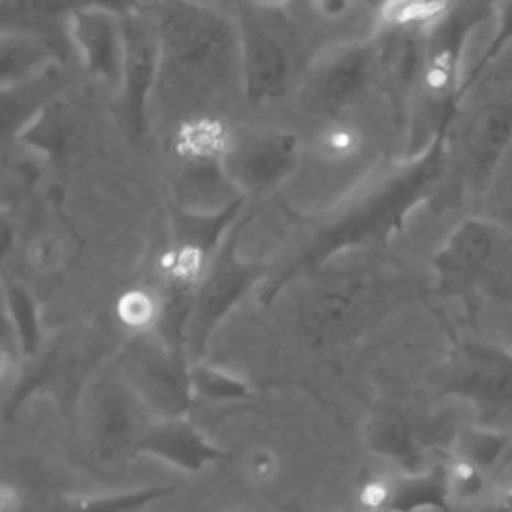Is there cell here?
Masks as SVG:
<instances>
[{
    "label": "cell",
    "instance_id": "cell-20",
    "mask_svg": "<svg viewBox=\"0 0 512 512\" xmlns=\"http://www.w3.org/2000/svg\"><path fill=\"white\" fill-rule=\"evenodd\" d=\"M42 58V48L28 38H0V82L22 76Z\"/></svg>",
    "mask_w": 512,
    "mask_h": 512
},
{
    "label": "cell",
    "instance_id": "cell-22",
    "mask_svg": "<svg viewBox=\"0 0 512 512\" xmlns=\"http://www.w3.org/2000/svg\"><path fill=\"white\" fill-rule=\"evenodd\" d=\"M12 242V226H10V220L6 216H0V266H2V260L8 252V246Z\"/></svg>",
    "mask_w": 512,
    "mask_h": 512
},
{
    "label": "cell",
    "instance_id": "cell-6",
    "mask_svg": "<svg viewBox=\"0 0 512 512\" xmlns=\"http://www.w3.org/2000/svg\"><path fill=\"white\" fill-rule=\"evenodd\" d=\"M512 142V96H490L476 104L456 130L450 128L448 160L462 182L480 192L498 170Z\"/></svg>",
    "mask_w": 512,
    "mask_h": 512
},
{
    "label": "cell",
    "instance_id": "cell-12",
    "mask_svg": "<svg viewBox=\"0 0 512 512\" xmlns=\"http://www.w3.org/2000/svg\"><path fill=\"white\" fill-rule=\"evenodd\" d=\"M138 450L148 452L172 466L184 470H198L210 462L224 458V452L206 440L182 416H166L152 424L136 442Z\"/></svg>",
    "mask_w": 512,
    "mask_h": 512
},
{
    "label": "cell",
    "instance_id": "cell-28",
    "mask_svg": "<svg viewBox=\"0 0 512 512\" xmlns=\"http://www.w3.org/2000/svg\"><path fill=\"white\" fill-rule=\"evenodd\" d=\"M248 512H254V510H248Z\"/></svg>",
    "mask_w": 512,
    "mask_h": 512
},
{
    "label": "cell",
    "instance_id": "cell-26",
    "mask_svg": "<svg viewBox=\"0 0 512 512\" xmlns=\"http://www.w3.org/2000/svg\"><path fill=\"white\" fill-rule=\"evenodd\" d=\"M508 432H510V436H512V420H510V424H508V428H506Z\"/></svg>",
    "mask_w": 512,
    "mask_h": 512
},
{
    "label": "cell",
    "instance_id": "cell-11",
    "mask_svg": "<svg viewBox=\"0 0 512 512\" xmlns=\"http://www.w3.org/2000/svg\"><path fill=\"white\" fill-rule=\"evenodd\" d=\"M250 278V268L236 262L232 252V240H228L226 248L216 256L212 270L204 276L196 292L184 336V348H188L190 354H200L214 326L248 288Z\"/></svg>",
    "mask_w": 512,
    "mask_h": 512
},
{
    "label": "cell",
    "instance_id": "cell-9",
    "mask_svg": "<svg viewBox=\"0 0 512 512\" xmlns=\"http://www.w3.org/2000/svg\"><path fill=\"white\" fill-rule=\"evenodd\" d=\"M400 300L378 278L350 280L322 294L312 310V326L322 342H346L382 322Z\"/></svg>",
    "mask_w": 512,
    "mask_h": 512
},
{
    "label": "cell",
    "instance_id": "cell-16",
    "mask_svg": "<svg viewBox=\"0 0 512 512\" xmlns=\"http://www.w3.org/2000/svg\"><path fill=\"white\" fill-rule=\"evenodd\" d=\"M454 0H382L380 24L386 30H414L430 26Z\"/></svg>",
    "mask_w": 512,
    "mask_h": 512
},
{
    "label": "cell",
    "instance_id": "cell-13",
    "mask_svg": "<svg viewBox=\"0 0 512 512\" xmlns=\"http://www.w3.org/2000/svg\"><path fill=\"white\" fill-rule=\"evenodd\" d=\"M172 486H148L122 494L98 496H56L46 500H26L10 488L0 486V512H134L146 504L168 496Z\"/></svg>",
    "mask_w": 512,
    "mask_h": 512
},
{
    "label": "cell",
    "instance_id": "cell-14",
    "mask_svg": "<svg viewBox=\"0 0 512 512\" xmlns=\"http://www.w3.org/2000/svg\"><path fill=\"white\" fill-rule=\"evenodd\" d=\"M70 30L80 44L88 64L106 78L120 76L126 52L122 48V30L116 22L98 10L80 12L70 20Z\"/></svg>",
    "mask_w": 512,
    "mask_h": 512
},
{
    "label": "cell",
    "instance_id": "cell-7",
    "mask_svg": "<svg viewBox=\"0 0 512 512\" xmlns=\"http://www.w3.org/2000/svg\"><path fill=\"white\" fill-rule=\"evenodd\" d=\"M378 48L370 40L346 42L318 60L302 88V106L314 114L338 116L358 104L380 72Z\"/></svg>",
    "mask_w": 512,
    "mask_h": 512
},
{
    "label": "cell",
    "instance_id": "cell-3",
    "mask_svg": "<svg viewBox=\"0 0 512 512\" xmlns=\"http://www.w3.org/2000/svg\"><path fill=\"white\" fill-rule=\"evenodd\" d=\"M436 396L466 402L480 426L506 430L512 420V350L482 342L454 340L428 374Z\"/></svg>",
    "mask_w": 512,
    "mask_h": 512
},
{
    "label": "cell",
    "instance_id": "cell-25",
    "mask_svg": "<svg viewBox=\"0 0 512 512\" xmlns=\"http://www.w3.org/2000/svg\"><path fill=\"white\" fill-rule=\"evenodd\" d=\"M258 2L266 8H278V6H284L288 0H258Z\"/></svg>",
    "mask_w": 512,
    "mask_h": 512
},
{
    "label": "cell",
    "instance_id": "cell-2",
    "mask_svg": "<svg viewBox=\"0 0 512 512\" xmlns=\"http://www.w3.org/2000/svg\"><path fill=\"white\" fill-rule=\"evenodd\" d=\"M432 270L436 290L446 298L512 302V232L492 216L464 218L442 240Z\"/></svg>",
    "mask_w": 512,
    "mask_h": 512
},
{
    "label": "cell",
    "instance_id": "cell-15",
    "mask_svg": "<svg viewBox=\"0 0 512 512\" xmlns=\"http://www.w3.org/2000/svg\"><path fill=\"white\" fill-rule=\"evenodd\" d=\"M452 454H458L486 474L492 480L512 466V436L508 430L490 428V426H462L452 444Z\"/></svg>",
    "mask_w": 512,
    "mask_h": 512
},
{
    "label": "cell",
    "instance_id": "cell-24",
    "mask_svg": "<svg viewBox=\"0 0 512 512\" xmlns=\"http://www.w3.org/2000/svg\"><path fill=\"white\" fill-rule=\"evenodd\" d=\"M460 512H502V510H498V508H494L492 504H488L486 500L484 502H480V504H476V506H470V508H458ZM456 512V510H454Z\"/></svg>",
    "mask_w": 512,
    "mask_h": 512
},
{
    "label": "cell",
    "instance_id": "cell-4",
    "mask_svg": "<svg viewBox=\"0 0 512 512\" xmlns=\"http://www.w3.org/2000/svg\"><path fill=\"white\" fill-rule=\"evenodd\" d=\"M460 426L454 412L430 410L406 398L376 400L366 418V446L392 470L418 472L444 462Z\"/></svg>",
    "mask_w": 512,
    "mask_h": 512
},
{
    "label": "cell",
    "instance_id": "cell-18",
    "mask_svg": "<svg viewBox=\"0 0 512 512\" xmlns=\"http://www.w3.org/2000/svg\"><path fill=\"white\" fill-rule=\"evenodd\" d=\"M190 390L192 394L206 398V400H248L252 398V388L236 378L234 374L214 368L196 364L190 368Z\"/></svg>",
    "mask_w": 512,
    "mask_h": 512
},
{
    "label": "cell",
    "instance_id": "cell-5",
    "mask_svg": "<svg viewBox=\"0 0 512 512\" xmlns=\"http://www.w3.org/2000/svg\"><path fill=\"white\" fill-rule=\"evenodd\" d=\"M498 0H454L426 26L420 80L438 126L452 124L462 96V60L474 32L496 18Z\"/></svg>",
    "mask_w": 512,
    "mask_h": 512
},
{
    "label": "cell",
    "instance_id": "cell-21",
    "mask_svg": "<svg viewBox=\"0 0 512 512\" xmlns=\"http://www.w3.org/2000/svg\"><path fill=\"white\" fill-rule=\"evenodd\" d=\"M310 2H312L314 10L326 20L344 18L354 4V0H310Z\"/></svg>",
    "mask_w": 512,
    "mask_h": 512
},
{
    "label": "cell",
    "instance_id": "cell-10",
    "mask_svg": "<svg viewBox=\"0 0 512 512\" xmlns=\"http://www.w3.org/2000/svg\"><path fill=\"white\" fill-rule=\"evenodd\" d=\"M360 512H452L444 462L418 472L368 474L356 488Z\"/></svg>",
    "mask_w": 512,
    "mask_h": 512
},
{
    "label": "cell",
    "instance_id": "cell-19",
    "mask_svg": "<svg viewBox=\"0 0 512 512\" xmlns=\"http://www.w3.org/2000/svg\"><path fill=\"white\" fill-rule=\"evenodd\" d=\"M8 310L14 324L16 338L20 340L22 354H34L38 348V328L34 302L22 288H12L8 294Z\"/></svg>",
    "mask_w": 512,
    "mask_h": 512
},
{
    "label": "cell",
    "instance_id": "cell-1",
    "mask_svg": "<svg viewBox=\"0 0 512 512\" xmlns=\"http://www.w3.org/2000/svg\"><path fill=\"white\" fill-rule=\"evenodd\" d=\"M452 124L438 126L410 160L388 170L336 218L306 256V266L344 250L374 246L400 232L410 214L434 192L448 166Z\"/></svg>",
    "mask_w": 512,
    "mask_h": 512
},
{
    "label": "cell",
    "instance_id": "cell-23",
    "mask_svg": "<svg viewBox=\"0 0 512 512\" xmlns=\"http://www.w3.org/2000/svg\"><path fill=\"white\" fill-rule=\"evenodd\" d=\"M490 216H492L496 222H500L504 228H508V230L512 232V204L502 206V208H496Z\"/></svg>",
    "mask_w": 512,
    "mask_h": 512
},
{
    "label": "cell",
    "instance_id": "cell-8",
    "mask_svg": "<svg viewBox=\"0 0 512 512\" xmlns=\"http://www.w3.org/2000/svg\"><path fill=\"white\" fill-rule=\"evenodd\" d=\"M300 142L284 130L236 134L220 150V170L230 184L264 194L282 184L298 166Z\"/></svg>",
    "mask_w": 512,
    "mask_h": 512
},
{
    "label": "cell",
    "instance_id": "cell-17",
    "mask_svg": "<svg viewBox=\"0 0 512 512\" xmlns=\"http://www.w3.org/2000/svg\"><path fill=\"white\" fill-rule=\"evenodd\" d=\"M364 148V132L358 124L332 118L316 136V154L324 162L342 164L352 160Z\"/></svg>",
    "mask_w": 512,
    "mask_h": 512
},
{
    "label": "cell",
    "instance_id": "cell-27",
    "mask_svg": "<svg viewBox=\"0 0 512 512\" xmlns=\"http://www.w3.org/2000/svg\"><path fill=\"white\" fill-rule=\"evenodd\" d=\"M352 512H360V510H358V508H356V506H354V510H352Z\"/></svg>",
    "mask_w": 512,
    "mask_h": 512
}]
</instances>
